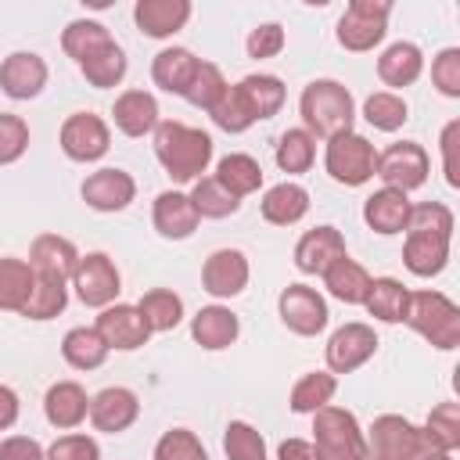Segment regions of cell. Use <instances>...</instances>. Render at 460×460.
Masks as SVG:
<instances>
[{
	"label": "cell",
	"mask_w": 460,
	"mask_h": 460,
	"mask_svg": "<svg viewBox=\"0 0 460 460\" xmlns=\"http://www.w3.org/2000/svg\"><path fill=\"white\" fill-rule=\"evenodd\" d=\"M428 172H431V158H428V151H424L417 140L388 144L385 151H377V162H374V176H377L385 187L402 190V194L424 187Z\"/></svg>",
	"instance_id": "8"
},
{
	"label": "cell",
	"mask_w": 460,
	"mask_h": 460,
	"mask_svg": "<svg viewBox=\"0 0 460 460\" xmlns=\"http://www.w3.org/2000/svg\"><path fill=\"white\" fill-rule=\"evenodd\" d=\"M108 345L104 338L93 331V327H72L65 338H61V356L72 370H97L104 359H108Z\"/></svg>",
	"instance_id": "35"
},
{
	"label": "cell",
	"mask_w": 460,
	"mask_h": 460,
	"mask_svg": "<svg viewBox=\"0 0 460 460\" xmlns=\"http://www.w3.org/2000/svg\"><path fill=\"white\" fill-rule=\"evenodd\" d=\"M259 212H262V219L273 223V226H295V223L305 219V212H309V190H305L302 183H291V180L273 183V187L259 198Z\"/></svg>",
	"instance_id": "25"
},
{
	"label": "cell",
	"mask_w": 460,
	"mask_h": 460,
	"mask_svg": "<svg viewBox=\"0 0 460 460\" xmlns=\"http://www.w3.org/2000/svg\"><path fill=\"white\" fill-rule=\"evenodd\" d=\"M402 262L413 277H435L449 266V241L446 237H428V234H406Z\"/></svg>",
	"instance_id": "32"
},
{
	"label": "cell",
	"mask_w": 460,
	"mask_h": 460,
	"mask_svg": "<svg viewBox=\"0 0 460 460\" xmlns=\"http://www.w3.org/2000/svg\"><path fill=\"white\" fill-rule=\"evenodd\" d=\"M277 316L291 334H302V338L320 334L327 327V320H331L323 295L316 288H309V284H288L280 291V298H277Z\"/></svg>",
	"instance_id": "11"
},
{
	"label": "cell",
	"mask_w": 460,
	"mask_h": 460,
	"mask_svg": "<svg viewBox=\"0 0 460 460\" xmlns=\"http://www.w3.org/2000/svg\"><path fill=\"white\" fill-rule=\"evenodd\" d=\"M47 61L36 50H14L0 61V90L11 101H32L47 86Z\"/></svg>",
	"instance_id": "16"
},
{
	"label": "cell",
	"mask_w": 460,
	"mask_h": 460,
	"mask_svg": "<svg viewBox=\"0 0 460 460\" xmlns=\"http://www.w3.org/2000/svg\"><path fill=\"white\" fill-rule=\"evenodd\" d=\"M406 234H428V237H446V241H453V212H449L442 201L410 205Z\"/></svg>",
	"instance_id": "46"
},
{
	"label": "cell",
	"mask_w": 460,
	"mask_h": 460,
	"mask_svg": "<svg viewBox=\"0 0 460 460\" xmlns=\"http://www.w3.org/2000/svg\"><path fill=\"white\" fill-rule=\"evenodd\" d=\"M388 14H392L388 0H352L338 18V43L352 54L374 50L388 32Z\"/></svg>",
	"instance_id": "7"
},
{
	"label": "cell",
	"mask_w": 460,
	"mask_h": 460,
	"mask_svg": "<svg viewBox=\"0 0 460 460\" xmlns=\"http://www.w3.org/2000/svg\"><path fill=\"white\" fill-rule=\"evenodd\" d=\"M47 460H101V446L83 431H68L47 446Z\"/></svg>",
	"instance_id": "52"
},
{
	"label": "cell",
	"mask_w": 460,
	"mask_h": 460,
	"mask_svg": "<svg viewBox=\"0 0 460 460\" xmlns=\"http://www.w3.org/2000/svg\"><path fill=\"white\" fill-rule=\"evenodd\" d=\"M187 198L194 201V208H198L201 219H226V216H234V212L241 208V198H234L216 176H201V180H194Z\"/></svg>",
	"instance_id": "41"
},
{
	"label": "cell",
	"mask_w": 460,
	"mask_h": 460,
	"mask_svg": "<svg viewBox=\"0 0 460 460\" xmlns=\"http://www.w3.org/2000/svg\"><path fill=\"white\" fill-rule=\"evenodd\" d=\"M151 223L155 230L165 237V241H183L198 230L201 216L194 208V201L183 194V190H162L155 198V208H151Z\"/></svg>",
	"instance_id": "20"
},
{
	"label": "cell",
	"mask_w": 460,
	"mask_h": 460,
	"mask_svg": "<svg viewBox=\"0 0 460 460\" xmlns=\"http://www.w3.org/2000/svg\"><path fill=\"white\" fill-rule=\"evenodd\" d=\"M79 194L93 212H122L137 198V180L119 165H104L83 180Z\"/></svg>",
	"instance_id": "14"
},
{
	"label": "cell",
	"mask_w": 460,
	"mask_h": 460,
	"mask_svg": "<svg viewBox=\"0 0 460 460\" xmlns=\"http://www.w3.org/2000/svg\"><path fill=\"white\" fill-rule=\"evenodd\" d=\"M363 119H367L374 129H381V133H395V129H402V122L410 119V108H406V101H402L399 93L377 90V93H370V97L363 101Z\"/></svg>",
	"instance_id": "44"
},
{
	"label": "cell",
	"mask_w": 460,
	"mask_h": 460,
	"mask_svg": "<svg viewBox=\"0 0 460 460\" xmlns=\"http://www.w3.org/2000/svg\"><path fill=\"white\" fill-rule=\"evenodd\" d=\"M208 115H212V122L223 129V133H244L255 119H252V111L244 108V101H241V93H237V86H226L223 90V97L208 108Z\"/></svg>",
	"instance_id": "49"
},
{
	"label": "cell",
	"mask_w": 460,
	"mask_h": 460,
	"mask_svg": "<svg viewBox=\"0 0 460 460\" xmlns=\"http://www.w3.org/2000/svg\"><path fill=\"white\" fill-rule=\"evenodd\" d=\"M374 352H377V334H374L370 323H359V320L341 323V327L327 338V349H323V356H327V370H331L334 377H338V374H352V370H359Z\"/></svg>",
	"instance_id": "12"
},
{
	"label": "cell",
	"mask_w": 460,
	"mask_h": 460,
	"mask_svg": "<svg viewBox=\"0 0 460 460\" xmlns=\"http://www.w3.org/2000/svg\"><path fill=\"white\" fill-rule=\"evenodd\" d=\"M363 305L381 323H402L406 305H410V288H402V280H395V277H370Z\"/></svg>",
	"instance_id": "30"
},
{
	"label": "cell",
	"mask_w": 460,
	"mask_h": 460,
	"mask_svg": "<svg viewBox=\"0 0 460 460\" xmlns=\"http://www.w3.org/2000/svg\"><path fill=\"white\" fill-rule=\"evenodd\" d=\"M420 72H424V54H420V47L410 43V40H399V43L385 47L381 58H377V75H381L385 86H395V90L413 86V83L420 79ZM395 90H392V93H395Z\"/></svg>",
	"instance_id": "27"
},
{
	"label": "cell",
	"mask_w": 460,
	"mask_h": 460,
	"mask_svg": "<svg viewBox=\"0 0 460 460\" xmlns=\"http://www.w3.org/2000/svg\"><path fill=\"white\" fill-rule=\"evenodd\" d=\"M223 453L226 460H270L266 456V438L259 428L248 420H230L223 431Z\"/></svg>",
	"instance_id": "45"
},
{
	"label": "cell",
	"mask_w": 460,
	"mask_h": 460,
	"mask_svg": "<svg viewBox=\"0 0 460 460\" xmlns=\"http://www.w3.org/2000/svg\"><path fill=\"white\" fill-rule=\"evenodd\" d=\"M104 43H111V32L101 25V22H93V18H75V22H68L65 25V32H61V50L79 65L86 54H93L97 47H104Z\"/></svg>",
	"instance_id": "43"
},
{
	"label": "cell",
	"mask_w": 460,
	"mask_h": 460,
	"mask_svg": "<svg viewBox=\"0 0 460 460\" xmlns=\"http://www.w3.org/2000/svg\"><path fill=\"white\" fill-rule=\"evenodd\" d=\"M61 151L72 158V162H101L111 147V129L101 115L93 111H72L65 122H61Z\"/></svg>",
	"instance_id": "10"
},
{
	"label": "cell",
	"mask_w": 460,
	"mask_h": 460,
	"mask_svg": "<svg viewBox=\"0 0 460 460\" xmlns=\"http://www.w3.org/2000/svg\"><path fill=\"white\" fill-rule=\"evenodd\" d=\"M320 277H323V288H327L331 298H338V302H345V305H363L367 288H370V273H367L356 259L341 255V259L331 262Z\"/></svg>",
	"instance_id": "29"
},
{
	"label": "cell",
	"mask_w": 460,
	"mask_h": 460,
	"mask_svg": "<svg viewBox=\"0 0 460 460\" xmlns=\"http://www.w3.org/2000/svg\"><path fill=\"white\" fill-rule=\"evenodd\" d=\"M298 115H302V129L313 137H338L352 129L356 119V101L349 93V86H341L338 79H313L305 83L302 97H298Z\"/></svg>",
	"instance_id": "2"
},
{
	"label": "cell",
	"mask_w": 460,
	"mask_h": 460,
	"mask_svg": "<svg viewBox=\"0 0 460 460\" xmlns=\"http://www.w3.org/2000/svg\"><path fill=\"white\" fill-rule=\"evenodd\" d=\"M93 331L104 338L108 349H119V352H133V349L147 345V338H151V331H147L140 309L129 305V302H111V305H104V309L97 313V320H93Z\"/></svg>",
	"instance_id": "13"
},
{
	"label": "cell",
	"mask_w": 460,
	"mask_h": 460,
	"mask_svg": "<svg viewBox=\"0 0 460 460\" xmlns=\"http://www.w3.org/2000/svg\"><path fill=\"white\" fill-rule=\"evenodd\" d=\"M417 460H456L453 453H442V449H428V453H420Z\"/></svg>",
	"instance_id": "58"
},
{
	"label": "cell",
	"mask_w": 460,
	"mask_h": 460,
	"mask_svg": "<svg viewBox=\"0 0 460 460\" xmlns=\"http://www.w3.org/2000/svg\"><path fill=\"white\" fill-rule=\"evenodd\" d=\"M72 288H75L83 305L104 309V305H111L119 298L122 273H119L115 259L108 252H86V255H79V266L72 273Z\"/></svg>",
	"instance_id": "9"
},
{
	"label": "cell",
	"mask_w": 460,
	"mask_h": 460,
	"mask_svg": "<svg viewBox=\"0 0 460 460\" xmlns=\"http://www.w3.org/2000/svg\"><path fill=\"white\" fill-rule=\"evenodd\" d=\"M137 309H140V316H144V323H147L151 334L172 331V327L183 320V298H180L176 291H169V288H151V291H144L140 302H137Z\"/></svg>",
	"instance_id": "37"
},
{
	"label": "cell",
	"mask_w": 460,
	"mask_h": 460,
	"mask_svg": "<svg viewBox=\"0 0 460 460\" xmlns=\"http://www.w3.org/2000/svg\"><path fill=\"white\" fill-rule=\"evenodd\" d=\"M277 460H316V449L305 438H284L277 446Z\"/></svg>",
	"instance_id": "57"
},
{
	"label": "cell",
	"mask_w": 460,
	"mask_h": 460,
	"mask_svg": "<svg viewBox=\"0 0 460 460\" xmlns=\"http://www.w3.org/2000/svg\"><path fill=\"white\" fill-rule=\"evenodd\" d=\"M29 151V122L14 111H0V165L18 162Z\"/></svg>",
	"instance_id": "50"
},
{
	"label": "cell",
	"mask_w": 460,
	"mask_h": 460,
	"mask_svg": "<svg viewBox=\"0 0 460 460\" xmlns=\"http://www.w3.org/2000/svg\"><path fill=\"white\" fill-rule=\"evenodd\" d=\"M313 162H316V137L305 133L302 126L284 129L280 140H277V165H280V172L298 176V172H309Z\"/></svg>",
	"instance_id": "39"
},
{
	"label": "cell",
	"mask_w": 460,
	"mask_h": 460,
	"mask_svg": "<svg viewBox=\"0 0 460 460\" xmlns=\"http://www.w3.org/2000/svg\"><path fill=\"white\" fill-rule=\"evenodd\" d=\"M334 392H338V377L331 370H309L295 381V388L288 395V406H291V413H309L313 417L316 410H323L334 399Z\"/></svg>",
	"instance_id": "34"
},
{
	"label": "cell",
	"mask_w": 460,
	"mask_h": 460,
	"mask_svg": "<svg viewBox=\"0 0 460 460\" xmlns=\"http://www.w3.org/2000/svg\"><path fill=\"white\" fill-rule=\"evenodd\" d=\"M111 119H115V129L126 133V137H147L158 129L162 122V111H158V101L155 93L147 90H122L111 104Z\"/></svg>",
	"instance_id": "19"
},
{
	"label": "cell",
	"mask_w": 460,
	"mask_h": 460,
	"mask_svg": "<svg viewBox=\"0 0 460 460\" xmlns=\"http://www.w3.org/2000/svg\"><path fill=\"white\" fill-rule=\"evenodd\" d=\"M18 413H22V402H18V392H14V388H7V385H0V431H7V428H14V420H18Z\"/></svg>",
	"instance_id": "56"
},
{
	"label": "cell",
	"mask_w": 460,
	"mask_h": 460,
	"mask_svg": "<svg viewBox=\"0 0 460 460\" xmlns=\"http://www.w3.org/2000/svg\"><path fill=\"white\" fill-rule=\"evenodd\" d=\"M32 284H36V273L25 259H11V255L0 259V309L4 313H22L32 295Z\"/></svg>",
	"instance_id": "36"
},
{
	"label": "cell",
	"mask_w": 460,
	"mask_h": 460,
	"mask_svg": "<svg viewBox=\"0 0 460 460\" xmlns=\"http://www.w3.org/2000/svg\"><path fill=\"white\" fill-rule=\"evenodd\" d=\"M190 18V0H137L133 22L144 36L151 40H169L176 36Z\"/></svg>",
	"instance_id": "22"
},
{
	"label": "cell",
	"mask_w": 460,
	"mask_h": 460,
	"mask_svg": "<svg viewBox=\"0 0 460 460\" xmlns=\"http://www.w3.org/2000/svg\"><path fill=\"white\" fill-rule=\"evenodd\" d=\"M155 460H208V453L190 428H169L155 442Z\"/></svg>",
	"instance_id": "48"
},
{
	"label": "cell",
	"mask_w": 460,
	"mask_h": 460,
	"mask_svg": "<svg viewBox=\"0 0 460 460\" xmlns=\"http://www.w3.org/2000/svg\"><path fill=\"white\" fill-rule=\"evenodd\" d=\"M237 334H241V320L230 305H201L190 316V338L208 352L230 349L237 341Z\"/></svg>",
	"instance_id": "23"
},
{
	"label": "cell",
	"mask_w": 460,
	"mask_h": 460,
	"mask_svg": "<svg viewBox=\"0 0 460 460\" xmlns=\"http://www.w3.org/2000/svg\"><path fill=\"white\" fill-rule=\"evenodd\" d=\"M341 255H349L345 252V237H341V230L338 226H313V230H305L302 237H298V244H295V266L302 270V273H323L331 262H338Z\"/></svg>",
	"instance_id": "21"
},
{
	"label": "cell",
	"mask_w": 460,
	"mask_h": 460,
	"mask_svg": "<svg viewBox=\"0 0 460 460\" xmlns=\"http://www.w3.org/2000/svg\"><path fill=\"white\" fill-rule=\"evenodd\" d=\"M406 216H410V198L402 190H392V187H381L374 190L367 201H363V223L374 230V234H402L406 230Z\"/></svg>",
	"instance_id": "26"
},
{
	"label": "cell",
	"mask_w": 460,
	"mask_h": 460,
	"mask_svg": "<svg viewBox=\"0 0 460 460\" xmlns=\"http://www.w3.org/2000/svg\"><path fill=\"white\" fill-rule=\"evenodd\" d=\"M126 68H129L126 50H122L115 40L104 43V47H97L93 54H86V58L79 61V72H83L86 83L97 86V90H111V86H119V83L126 79Z\"/></svg>",
	"instance_id": "33"
},
{
	"label": "cell",
	"mask_w": 460,
	"mask_h": 460,
	"mask_svg": "<svg viewBox=\"0 0 460 460\" xmlns=\"http://www.w3.org/2000/svg\"><path fill=\"white\" fill-rule=\"evenodd\" d=\"M363 438H367V460H417L420 453H428L424 431L399 413L374 417Z\"/></svg>",
	"instance_id": "5"
},
{
	"label": "cell",
	"mask_w": 460,
	"mask_h": 460,
	"mask_svg": "<svg viewBox=\"0 0 460 460\" xmlns=\"http://www.w3.org/2000/svg\"><path fill=\"white\" fill-rule=\"evenodd\" d=\"M237 93H241V101H244V108L252 111L255 122H259V119H273V115L284 108V97H288L284 83H280L277 75H266V72L244 75V79L237 83Z\"/></svg>",
	"instance_id": "31"
},
{
	"label": "cell",
	"mask_w": 460,
	"mask_h": 460,
	"mask_svg": "<svg viewBox=\"0 0 460 460\" xmlns=\"http://www.w3.org/2000/svg\"><path fill=\"white\" fill-rule=\"evenodd\" d=\"M0 460H47V449L32 435H7L0 438Z\"/></svg>",
	"instance_id": "55"
},
{
	"label": "cell",
	"mask_w": 460,
	"mask_h": 460,
	"mask_svg": "<svg viewBox=\"0 0 460 460\" xmlns=\"http://www.w3.org/2000/svg\"><path fill=\"white\" fill-rule=\"evenodd\" d=\"M36 277H58V280H72L75 266H79V248L61 237V234H40L29 244V259Z\"/></svg>",
	"instance_id": "18"
},
{
	"label": "cell",
	"mask_w": 460,
	"mask_h": 460,
	"mask_svg": "<svg viewBox=\"0 0 460 460\" xmlns=\"http://www.w3.org/2000/svg\"><path fill=\"white\" fill-rule=\"evenodd\" d=\"M43 413L54 428L72 431L90 417V395L79 381H54L43 395Z\"/></svg>",
	"instance_id": "24"
},
{
	"label": "cell",
	"mask_w": 460,
	"mask_h": 460,
	"mask_svg": "<svg viewBox=\"0 0 460 460\" xmlns=\"http://www.w3.org/2000/svg\"><path fill=\"white\" fill-rule=\"evenodd\" d=\"M230 83L223 79V72H219V65H212V61H198V68H194V79H190V86L183 90V97L194 104V108H201V111H208L219 97H223V90H226Z\"/></svg>",
	"instance_id": "47"
},
{
	"label": "cell",
	"mask_w": 460,
	"mask_h": 460,
	"mask_svg": "<svg viewBox=\"0 0 460 460\" xmlns=\"http://www.w3.org/2000/svg\"><path fill=\"white\" fill-rule=\"evenodd\" d=\"M424 442L428 449H442V453H456L460 449V402H438L428 420H424Z\"/></svg>",
	"instance_id": "40"
},
{
	"label": "cell",
	"mask_w": 460,
	"mask_h": 460,
	"mask_svg": "<svg viewBox=\"0 0 460 460\" xmlns=\"http://www.w3.org/2000/svg\"><path fill=\"white\" fill-rule=\"evenodd\" d=\"M431 83L442 97H460V47H446L431 58Z\"/></svg>",
	"instance_id": "51"
},
{
	"label": "cell",
	"mask_w": 460,
	"mask_h": 460,
	"mask_svg": "<svg viewBox=\"0 0 460 460\" xmlns=\"http://www.w3.org/2000/svg\"><path fill=\"white\" fill-rule=\"evenodd\" d=\"M140 417V399L133 388H122V385H111V388H101L93 399H90V424L104 435H119L126 431L133 420Z\"/></svg>",
	"instance_id": "17"
},
{
	"label": "cell",
	"mask_w": 460,
	"mask_h": 460,
	"mask_svg": "<svg viewBox=\"0 0 460 460\" xmlns=\"http://www.w3.org/2000/svg\"><path fill=\"white\" fill-rule=\"evenodd\" d=\"M65 305H68V280L36 277L32 295H29L22 316H25V320H54L58 313H65Z\"/></svg>",
	"instance_id": "42"
},
{
	"label": "cell",
	"mask_w": 460,
	"mask_h": 460,
	"mask_svg": "<svg viewBox=\"0 0 460 460\" xmlns=\"http://www.w3.org/2000/svg\"><path fill=\"white\" fill-rule=\"evenodd\" d=\"M402 323H410L424 341H431L442 352L460 345V305L435 288L410 291V305H406Z\"/></svg>",
	"instance_id": "3"
},
{
	"label": "cell",
	"mask_w": 460,
	"mask_h": 460,
	"mask_svg": "<svg viewBox=\"0 0 460 460\" xmlns=\"http://www.w3.org/2000/svg\"><path fill=\"white\" fill-rule=\"evenodd\" d=\"M374 162H377V151L363 133L349 129V133H338L327 140L323 169L341 187H363L367 180H374Z\"/></svg>",
	"instance_id": "6"
},
{
	"label": "cell",
	"mask_w": 460,
	"mask_h": 460,
	"mask_svg": "<svg viewBox=\"0 0 460 460\" xmlns=\"http://www.w3.org/2000/svg\"><path fill=\"white\" fill-rule=\"evenodd\" d=\"M216 180H219L234 198H248V194H255V190L262 187V165H259L252 155L234 151V155L219 158Z\"/></svg>",
	"instance_id": "38"
},
{
	"label": "cell",
	"mask_w": 460,
	"mask_h": 460,
	"mask_svg": "<svg viewBox=\"0 0 460 460\" xmlns=\"http://www.w3.org/2000/svg\"><path fill=\"white\" fill-rule=\"evenodd\" d=\"M284 43H288V36H284V25H277V22H262V25H255V29L248 32V40H244L248 58H255V61H262V58H277V54L284 50Z\"/></svg>",
	"instance_id": "53"
},
{
	"label": "cell",
	"mask_w": 460,
	"mask_h": 460,
	"mask_svg": "<svg viewBox=\"0 0 460 460\" xmlns=\"http://www.w3.org/2000/svg\"><path fill=\"white\" fill-rule=\"evenodd\" d=\"M313 449L316 460H367V438L352 410L327 402L313 413Z\"/></svg>",
	"instance_id": "4"
},
{
	"label": "cell",
	"mask_w": 460,
	"mask_h": 460,
	"mask_svg": "<svg viewBox=\"0 0 460 460\" xmlns=\"http://www.w3.org/2000/svg\"><path fill=\"white\" fill-rule=\"evenodd\" d=\"M155 158L176 183H194L212 162V137L187 122H158L155 129Z\"/></svg>",
	"instance_id": "1"
},
{
	"label": "cell",
	"mask_w": 460,
	"mask_h": 460,
	"mask_svg": "<svg viewBox=\"0 0 460 460\" xmlns=\"http://www.w3.org/2000/svg\"><path fill=\"white\" fill-rule=\"evenodd\" d=\"M456 144H460V119L446 122V129H442V137H438V147H442V172H446V183H449V187H460Z\"/></svg>",
	"instance_id": "54"
},
{
	"label": "cell",
	"mask_w": 460,
	"mask_h": 460,
	"mask_svg": "<svg viewBox=\"0 0 460 460\" xmlns=\"http://www.w3.org/2000/svg\"><path fill=\"white\" fill-rule=\"evenodd\" d=\"M198 61H201V58H194L187 47H165V50H158L155 61H151V79H155V86H162L165 93H180V97H183V90H187L190 79H194Z\"/></svg>",
	"instance_id": "28"
},
{
	"label": "cell",
	"mask_w": 460,
	"mask_h": 460,
	"mask_svg": "<svg viewBox=\"0 0 460 460\" xmlns=\"http://www.w3.org/2000/svg\"><path fill=\"white\" fill-rule=\"evenodd\" d=\"M252 266L241 248H216L201 266V288L212 298H234L248 288Z\"/></svg>",
	"instance_id": "15"
}]
</instances>
